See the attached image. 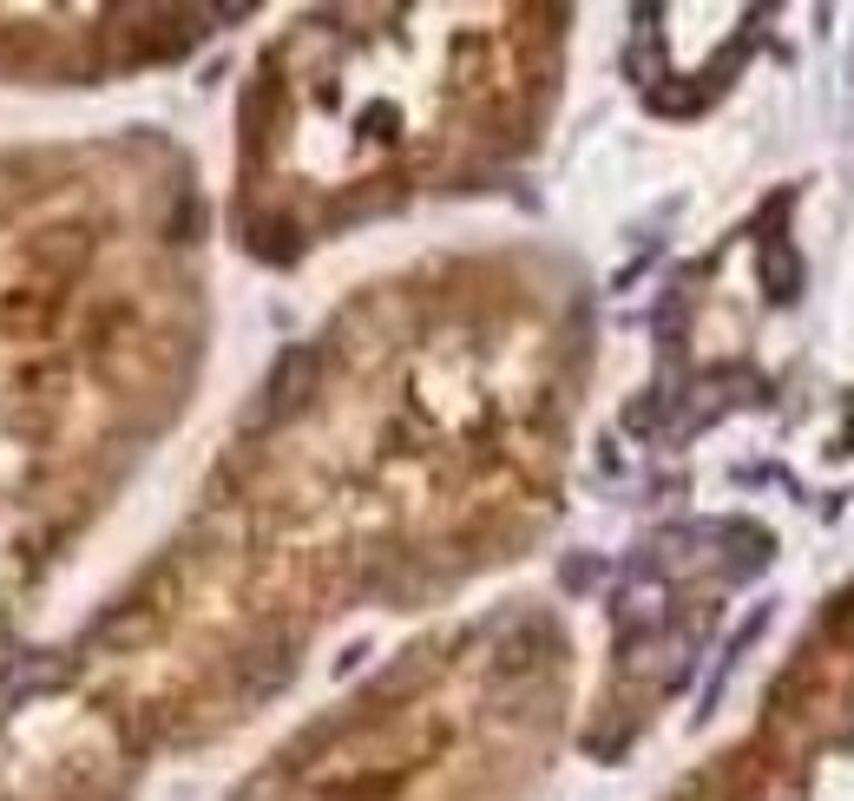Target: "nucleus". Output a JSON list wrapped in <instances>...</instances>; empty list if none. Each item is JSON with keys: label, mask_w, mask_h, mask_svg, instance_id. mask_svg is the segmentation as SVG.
I'll return each mask as SVG.
<instances>
[{"label": "nucleus", "mask_w": 854, "mask_h": 801, "mask_svg": "<svg viewBox=\"0 0 854 801\" xmlns=\"http://www.w3.org/2000/svg\"><path fill=\"white\" fill-rule=\"evenodd\" d=\"M828 624H842V631H854V591L842 598V618H828Z\"/></svg>", "instance_id": "1"}]
</instances>
